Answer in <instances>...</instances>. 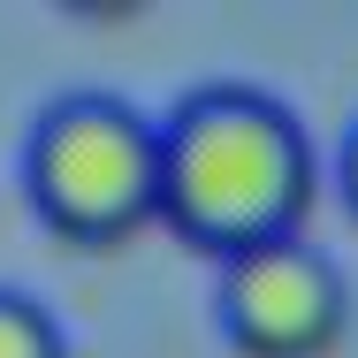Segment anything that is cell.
Wrapping results in <instances>:
<instances>
[{
    "instance_id": "obj_1",
    "label": "cell",
    "mask_w": 358,
    "mask_h": 358,
    "mask_svg": "<svg viewBox=\"0 0 358 358\" xmlns=\"http://www.w3.org/2000/svg\"><path fill=\"white\" fill-rule=\"evenodd\" d=\"M320 199V152L305 115L252 76H206L160 115V221L229 259L267 236H305Z\"/></svg>"
},
{
    "instance_id": "obj_2",
    "label": "cell",
    "mask_w": 358,
    "mask_h": 358,
    "mask_svg": "<svg viewBox=\"0 0 358 358\" xmlns=\"http://www.w3.org/2000/svg\"><path fill=\"white\" fill-rule=\"evenodd\" d=\"M23 191L62 244H130L160 221V115H145L107 84L46 99L23 138Z\"/></svg>"
},
{
    "instance_id": "obj_3",
    "label": "cell",
    "mask_w": 358,
    "mask_h": 358,
    "mask_svg": "<svg viewBox=\"0 0 358 358\" xmlns=\"http://www.w3.org/2000/svg\"><path fill=\"white\" fill-rule=\"evenodd\" d=\"M351 313L343 259L313 236H267L214 259V328L236 358H336Z\"/></svg>"
},
{
    "instance_id": "obj_4",
    "label": "cell",
    "mask_w": 358,
    "mask_h": 358,
    "mask_svg": "<svg viewBox=\"0 0 358 358\" xmlns=\"http://www.w3.org/2000/svg\"><path fill=\"white\" fill-rule=\"evenodd\" d=\"M0 358H69V328L31 289H0Z\"/></svg>"
},
{
    "instance_id": "obj_5",
    "label": "cell",
    "mask_w": 358,
    "mask_h": 358,
    "mask_svg": "<svg viewBox=\"0 0 358 358\" xmlns=\"http://www.w3.org/2000/svg\"><path fill=\"white\" fill-rule=\"evenodd\" d=\"M336 183H343V206L358 214V115H351V130H343V145H336Z\"/></svg>"
}]
</instances>
